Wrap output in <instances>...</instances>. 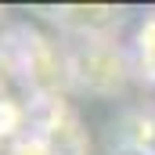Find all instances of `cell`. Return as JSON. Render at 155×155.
Returning a JSON list of instances; mask_svg holds the SVG:
<instances>
[{"label": "cell", "instance_id": "1", "mask_svg": "<svg viewBox=\"0 0 155 155\" xmlns=\"http://www.w3.org/2000/svg\"><path fill=\"white\" fill-rule=\"evenodd\" d=\"M123 155H141V152H134V148H126V152H123Z\"/></svg>", "mask_w": 155, "mask_h": 155}]
</instances>
